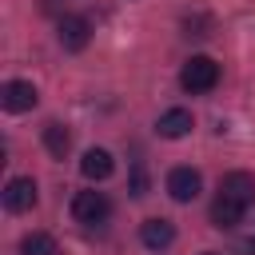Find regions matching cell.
I'll return each instance as SVG.
<instances>
[{
	"instance_id": "cell-1",
	"label": "cell",
	"mask_w": 255,
	"mask_h": 255,
	"mask_svg": "<svg viewBox=\"0 0 255 255\" xmlns=\"http://www.w3.org/2000/svg\"><path fill=\"white\" fill-rule=\"evenodd\" d=\"M179 84H183V92H191V96L211 92V88L219 84V64H215L211 56H191V60L183 64V72H179Z\"/></svg>"
},
{
	"instance_id": "cell-2",
	"label": "cell",
	"mask_w": 255,
	"mask_h": 255,
	"mask_svg": "<svg viewBox=\"0 0 255 255\" xmlns=\"http://www.w3.org/2000/svg\"><path fill=\"white\" fill-rule=\"evenodd\" d=\"M72 215H76L80 223H104V219L112 215V203H108L104 191H76V199H72Z\"/></svg>"
},
{
	"instance_id": "cell-3",
	"label": "cell",
	"mask_w": 255,
	"mask_h": 255,
	"mask_svg": "<svg viewBox=\"0 0 255 255\" xmlns=\"http://www.w3.org/2000/svg\"><path fill=\"white\" fill-rule=\"evenodd\" d=\"M36 88L28 84V80H8L4 88H0V104L8 108V112H32L36 108Z\"/></svg>"
},
{
	"instance_id": "cell-4",
	"label": "cell",
	"mask_w": 255,
	"mask_h": 255,
	"mask_svg": "<svg viewBox=\"0 0 255 255\" xmlns=\"http://www.w3.org/2000/svg\"><path fill=\"white\" fill-rule=\"evenodd\" d=\"M199 171L195 167H175L171 175H167V195L175 199V203H191L195 195H199Z\"/></svg>"
},
{
	"instance_id": "cell-5",
	"label": "cell",
	"mask_w": 255,
	"mask_h": 255,
	"mask_svg": "<svg viewBox=\"0 0 255 255\" xmlns=\"http://www.w3.org/2000/svg\"><path fill=\"white\" fill-rule=\"evenodd\" d=\"M219 195H227V199H235V203H255V175L251 171H227L223 179H219Z\"/></svg>"
},
{
	"instance_id": "cell-6",
	"label": "cell",
	"mask_w": 255,
	"mask_h": 255,
	"mask_svg": "<svg viewBox=\"0 0 255 255\" xmlns=\"http://www.w3.org/2000/svg\"><path fill=\"white\" fill-rule=\"evenodd\" d=\"M32 203H36V183H32L28 175L8 179V187H4V207L20 215V211H32Z\"/></svg>"
},
{
	"instance_id": "cell-7",
	"label": "cell",
	"mask_w": 255,
	"mask_h": 255,
	"mask_svg": "<svg viewBox=\"0 0 255 255\" xmlns=\"http://www.w3.org/2000/svg\"><path fill=\"white\" fill-rule=\"evenodd\" d=\"M88 40H92V24L84 16H64L60 20V44H64V52H80V48H88Z\"/></svg>"
},
{
	"instance_id": "cell-8",
	"label": "cell",
	"mask_w": 255,
	"mask_h": 255,
	"mask_svg": "<svg viewBox=\"0 0 255 255\" xmlns=\"http://www.w3.org/2000/svg\"><path fill=\"white\" fill-rule=\"evenodd\" d=\"M139 239H143V247L163 251V247L175 243V227H171V219H143L139 223Z\"/></svg>"
},
{
	"instance_id": "cell-9",
	"label": "cell",
	"mask_w": 255,
	"mask_h": 255,
	"mask_svg": "<svg viewBox=\"0 0 255 255\" xmlns=\"http://www.w3.org/2000/svg\"><path fill=\"white\" fill-rule=\"evenodd\" d=\"M155 128H159V135H163V139H183V135L191 131V112H187V108H171V112H163V116H159V124H155Z\"/></svg>"
},
{
	"instance_id": "cell-10",
	"label": "cell",
	"mask_w": 255,
	"mask_h": 255,
	"mask_svg": "<svg viewBox=\"0 0 255 255\" xmlns=\"http://www.w3.org/2000/svg\"><path fill=\"white\" fill-rule=\"evenodd\" d=\"M80 171H84L88 179H108V175L116 171V163H112V155H108L104 147H92V151H84V159H80Z\"/></svg>"
},
{
	"instance_id": "cell-11",
	"label": "cell",
	"mask_w": 255,
	"mask_h": 255,
	"mask_svg": "<svg viewBox=\"0 0 255 255\" xmlns=\"http://www.w3.org/2000/svg\"><path fill=\"white\" fill-rule=\"evenodd\" d=\"M243 219V203H235V199H227V195H219L215 203H211V223L215 227H235Z\"/></svg>"
},
{
	"instance_id": "cell-12",
	"label": "cell",
	"mask_w": 255,
	"mask_h": 255,
	"mask_svg": "<svg viewBox=\"0 0 255 255\" xmlns=\"http://www.w3.org/2000/svg\"><path fill=\"white\" fill-rule=\"evenodd\" d=\"M44 147H48L56 159H64L68 147H72V131H68L64 124H48V128H44Z\"/></svg>"
},
{
	"instance_id": "cell-13",
	"label": "cell",
	"mask_w": 255,
	"mask_h": 255,
	"mask_svg": "<svg viewBox=\"0 0 255 255\" xmlns=\"http://www.w3.org/2000/svg\"><path fill=\"white\" fill-rule=\"evenodd\" d=\"M20 255H60V247L48 231H32V235L20 239Z\"/></svg>"
},
{
	"instance_id": "cell-14",
	"label": "cell",
	"mask_w": 255,
	"mask_h": 255,
	"mask_svg": "<svg viewBox=\"0 0 255 255\" xmlns=\"http://www.w3.org/2000/svg\"><path fill=\"white\" fill-rule=\"evenodd\" d=\"M131 195H147V175H143V163L131 167Z\"/></svg>"
},
{
	"instance_id": "cell-15",
	"label": "cell",
	"mask_w": 255,
	"mask_h": 255,
	"mask_svg": "<svg viewBox=\"0 0 255 255\" xmlns=\"http://www.w3.org/2000/svg\"><path fill=\"white\" fill-rule=\"evenodd\" d=\"M207 255H215V251H207Z\"/></svg>"
}]
</instances>
